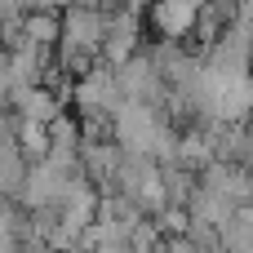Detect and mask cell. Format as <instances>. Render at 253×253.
<instances>
[{
    "label": "cell",
    "instance_id": "obj_10",
    "mask_svg": "<svg viewBox=\"0 0 253 253\" xmlns=\"http://www.w3.org/2000/svg\"><path fill=\"white\" fill-rule=\"evenodd\" d=\"M18 151L44 160L49 156V129L44 125H31V120H18Z\"/></svg>",
    "mask_w": 253,
    "mask_h": 253
},
{
    "label": "cell",
    "instance_id": "obj_9",
    "mask_svg": "<svg viewBox=\"0 0 253 253\" xmlns=\"http://www.w3.org/2000/svg\"><path fill=\"white\" fill-rule=\"evenodd\" d=\"M218 240H222L227 253H253V205L236 209V213L227 218V227L218 231Z\"/></svg>",
    "mask_w": 253,
    "mask_h": 253
},
{
    "label": "cell",
    "instance_id": "obj_1",
    "mask_svg": "<svg viewBox=\"0 0 253 253\" xmlns=\"http://www.w3.org/2000/svg\"><path fill=\"white\" fill-rule=\"evenodd\" d=\"M111 138L125 156L156 160V165H173V151H178V133L151 102H120L111 116Z\"/></svg>",
    "mask_w": 253,
    "mask_h": 253
},
{
    "label": "cell",
    "instance_id": "obj_7",
    "mask_svg": "<svg viewBox=\"0 0 253 253\" xmlns=\"http://www.w3.org/2000/svg\"><path fill=\"white\" fill-rule=\"evenodd\" d=\"M138 53V13L133 9H116L107 13V36H102V58L111 67H125Z\"/></svg>",
    "mask_w": 253,
    "mask_h": 253
},
{
    "label": "cell",
    "instance_id": "obj_6",
    "mask_svg": "<svg viewBox=\"0 0 253 253\" xmlns=\"http://www.w3.org/2000/svg\"><path fill=\"white\" fill-rule=\"evenodd\" d=\"M205 4H209V0H156V4H151V22H156V31H160L169 44H178L182 36H191V31L200 27Z\"/></svg>",
    "mask_w": 253,
    "mask_h": 253
},
{
    "label": "cell",
    "instance_id": "obj_8",
    "mask_svg": "<svg viewBox=\"0 0 253 253\" xmlns=\"http://www.w3.org/2000/svg\"><path fill=\"white\" fill-rule=\"evenodd\" d=\"M13 107H18V120L44 125V129L62 120V102H58V93H53L49 84H36V89H27V93H22V98H18Z\"/></svg>",
    "mask_w": 253,
    "mask_h": 253
},
{
    "label": "cell",
    "instance_id": "obj_5",
    "mask_svg": "<svg viewBox=\"0 0 253 253\" xmlns=\"http://www.w3.org/2000/svg\"><path fill=\"white\" fill-rule=\"evenodd\" d=\"M71 178L76 173H67V169H58V165H49V160H36L31 165V173H27V182H22V205L27 209H53L62 196H67V187H71Z\"/></svg>",
    "mask_w": 253,
    "mask_h": 253
},
{
    "label": "cell",
    "instance_id": "obj_2",
    "mask_svg": "<svg viewBox=\"0 0 253 253\" xmlns=\"http://www.w3.org/2000/svg\"><path fill=\"white\" fill-rule=\"evenodd\" d=\"M102 36H107V13L98 9V0H76L71 9H62V40L58 44L71 67L102 53Z\"/></svg>",
    "mask_w": 253,
    "mask_h": 253
},
{
    "label": "cell",
    "instance_id": "obj_4",
    "mask_svg": "<svg viewBox=\"0 0 253 253\" xmlns=\"http://www.w3.org/2000/svg\"><path fill=\"white\" fill-rule=\"evenodd\" d=\"M116 71V84H120V98L125 102H151L156 107V98H165V71L156 67V58H147V53H133L125 67H111Z\"/></svg>",
    "mask_w": 253,
    "mask_h": 253
},
{
    "label": "cell",
    "instance_id": "obj_3",
    "mask_svg": "<svg viewBox=\"0 0 253 253\" xmlns=\"http://www.w3.org/2000/svg\"><path fill=\"white\" fill-rule=\"evenodd\" d=\"M71 98H76V107H80L89 120H111V116H116V107L125 102L111 67H84V71L76 76Z\"/></svg>",
    "mask_w": 253,
    "mask_h": 253
}]
</instances>
